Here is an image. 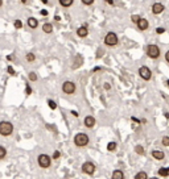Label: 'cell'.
<instances>
[{
	"instance_id": "1",
	"label": "cell",
	"mask_w": 169,
	"mask_h": 179,
	"mask_svg": "<svg viewBox=\"0 0 169 179\" xmlns=\"http://www.w3.org/2000/svg\"><path fill=\"white\" fill-rule=\"evenodd\" d=\"M90 142V138L86 133H77L74 136V145L78 146V148H85L87 146Z\"/></svg>"
},
{
	"instance_id": "2",
	"label": "cell",
	"mask_w": 169,
	"mask_h": 179,
	"mask_svg": "<svg viewBox=\"0 0 169 179\" xmlns=\"http://www.w3.org/2000/svg\"><path fill=\"white\" fill-rule=\"evenodd\" d=\"M13 133V124L9 121H0V136L8 137Z\"/></svg>"
},
{
	"instance_id": "3",
	"label": "cell",
	"mask_w": 169,
	"mask_h": 179,
	"mask_svg": "<svg viewBox=\"0 0 169 179\" xmlns=\"http://www.w3.org/2000/svg\"><path fill=\"white\" fill-rule=\"evenodd\" d=\"M37 163L41 169H49V167L52 166V157L45 154V153H42V154L37 157Z\"/></svg>"
},
{
	"instance_id": "4",
	"label": "cell",
	"mask_w": 169,
	"mask_h": 179,
	"mask_svg": "<svg viewBox=\"0 0 169 179\" xmlns=\"http://www.w3.org/2000/svg\"><path fill=\"white\" fill-rule=\"evenodd\" d=\"M77 91V85L71 80H66V82L62 83V92L66 95H73Z\"/></svg>"
},
{
	"instance_id": "5",
	"label": "cell",
	"mask_w": 169,
	"mask_h": 179,
	"mask_svg": "<svg viewBox=\"0 0 169 179\" xmlns=\"http://www.w3.org/2000/svg\"><path fill=\"white\" fill-rule=\"evenodd\" d=\"M118 42H119V38H118L116 33H114V32H109V33L106 34L105 37V43L107 46L112 47V46H116Z\"/></svg>"
},
{
	"instance_id": "6",
	"label": "cell",
	"mask_w": 169,
	"mask_h": 179,
	"mask_svg": "<svg viewBox=\"0 0 169 179\" xmlns=\"http://www.w3.org/2000/svg\"><path fill=\"white\" fill-rule=\"evenodd\" d=\"M147 54H148L149 58H152V59H157V58L160 57V49L157 45H154V43H151V45L147 46Z\"/></svg>"
},
{
	"instance_id": "7",
	"label": "cell",
	"mask_w": 169,
	"mask_h": 179,
	"mask_svg": "<svg viewBox=\"0 0 169 179\" xmlns=\"http://www.w3.org/2000/svg\"><path fill=\"white\" fill-rule=\"evenodd\" d=\"M95 165L91 162V161H86V162L82 165V173L87 174V175H93L95 173Z\"/></svg>"
},
{
	"instance_id": "8",
	"label": "cell",
	"mask_w": 169,
	"mask_h": 179,
	"mask_svg": "<svg viewBox=\"0 0 169 179\" xmlns=\"http://www.w3.org/2000/svg\"><path fill=\"white\" fill-rule=\"evenodd\" d=\"M139 75H140V78H141V79L149 80L151 78H152V71H151L147 66H141L139 69Z\"/></svg>"
},
{
	"instance_id": "9",
	"label": "cell",
	"mask_w": 169,
	"mask_h": 179,
	"mask_svg": "<svg viewBox=\"0 0 169 179\" xmlns=\"http://www.w3.org/2000/svg\"><path fill=\"white\" fill-rule=\"evenodd\" d=\"M95 117L94 116H91V115H89V116H86L85 120H83V124H85V126L86 128H89V129H91V128H94L95 126Z\"/></svg>"
},
{
	"instance_id": "10",
	"label": "cell",
	"mask_w": 169,
	"mask_h": 179,
	"mask_svg": "<svg viewBox=\"0 0 169 179\" xmlns=\"http://www.w3.org/2000/svg\"><path fill=\"white\" fill-rule=\"evenodd\" d=\"M77 36L80 38H85V37H87V34H89V29H87V25H83V27H80L77 29Z\"/></svg>"
},
{
	"instance_id": "11",
	"label": "cell",
	"mask_w": 169,
	"mask_h": 179,
	"mask_svg": "<svg viewBox=\"0 0 169 179\" xmlns=\"http://www.w3.org/2000/svg\"><path fill=\"white\" fill-rule=\"evenodd\" d=\"M27 24L31 29H37L38 28V20L36 19V17H28Z\"/></svg>"
},
{
	"instance_id": "12",
	"label": "cell",
	"mask_w": 169,
	"mask_h": 179,
	"mask_svg": "<svg viewBox=\"0 0 169 179\" xmlns=\"http://www.w3.org/2000/svg\"><path fill=\"white\" fill-rule=\"evenodd\" d=\"M152 12L154 14H160L161 12H164V5L161 3H154L152 5Z\"/></svg>"
},
{
	"instance_id": "13",
	"label": "cell",
	"mask_w": 169,
	"mask_h": 179,
	"mask_svg": "<svg viewBox=\"0 0 169 179\" xmlns=\"http://www.w3.org/2000/svg\"><path fill=\"white\" fill-rule=\"evenodd\" d=\"M42 32L46 34H52L53 33V24L52 23H44L42 24Z\"/></svg>"
},
{
	"instance_id": "14",
	"label": "cell",
	"mask_w": 169,
	"mask_h": 179,
	"mask_svg": "<svg viewBox=\"0 0 169 179\" xmlns=\"http://www.w3.org/2000/svg\"><path fill=\"white\" fill-rule=\"evenodd\" d=\"M136 25H138V28L140 29V30H147L148 27H149V23L145 19H140V21Z\"/></svg>"
},
{
	"instance_id": "15",
	"label": "cell",
	"mask_w": 169,
	"mask_h": 179,
	"mask_svg": "<svg viewBox=\"0 0 169 179\" xmlns=\"http://www.w3.org/2000/svg\"><path fill=\"white\" fill-rule=\"evenodd\" d=\"M152 157L157 161H163L165 158V154H164V152H161V150H152Z\"/></svg>"
},
{
	"instance_id": "16",
	"label": "cell",
	"mask_w": 169,
	"mask_h": 179,
	"mask_svg": "<svg viewBox=\"0 0 169 179\" xmlns=\"http://www.w3.org/2000/svg\"><path fill=\"white\" fill-rule=\"evenodd\" d=\"M60 5L63 7V8H69V7H71L74 4V0H58Z\"/></svg>"
},
{
	"instance_id": "17",
	"label": "cell",
	"mask_w": 169,
	"mask_h": 179,
	"mask_svg": "<svg viewBox=\"0 0 169 179\" xmlns=\"http://www.w3.org/2000/svg\"><path fill=\"white\" fill-rule=\"evenodd\" d=\"M111 178L112 179H123L124 178V174L122 170H114L112 175H111Z\"/></svg>"
},
{
	"instance_id": "18",
	"label": "cell",
	"mask_w": 169,
	"mask_h": 179,
	"mask_svg": "<svg viewBox=\"0 0 169 179\" xmlns=\"http://www.w3.org/2000/svg\"><path fill=\"white\" fill-rule=\"evenodd\" d=\"M116 148H118V145H116V142H114V141H111L107 144V150L109 152H115Z\"/></svg>"
},
{
	"instance_id": "19",
	"label": "cell",
	"mask_w": 169,
	"mask_h": 179,
	"mask_svg": "<svg viewBox=\"0 0 169 179\" xmlns=\"http://www.w3.org/2000/svg\"><path fill=\"white\" fill-rule=\"evenodd\" d=\"M159 175H160V177H168V175H169V170L167 169V167H160V169H159Z\"/></svg>"
},
{
	"instance_id": "20",
	"label": "cell",
	"mask_w": 169,
	"mask_h": 179,
	"mask_svg": "<svg viewBox=\"0 0 169 179\" xmlns=\"http://www.w3.org/2000/svg\"><path fill=\"white\" fill-rule=\"evenodd\" d=\"M135 179H148V174L145 171H140V173L135 175Z\"/></svg>"
},
{
	"instance_id": "21",
	"label": "cell",
	"mask_w": 169,
	"mask_h": 179,
	"mask_svg": "<svg viewBox=\"0 0 169 179\" xmlns=\"http://www.w3.org/2000/svg\"><path fill=\"white\" fill-rule=\"evenodd\" d=\"M25 59H27V62L32 63V62H34V61H36V54H33V53H28L27 56H25Z\"/></svg>"
},
{
	"instance_id": "22",
	"label": "cell",
	"mask_w": 169,
	"mask_h": 179,
	"mask_svg": "<svg viewBox=\"0 0 169 179\" xmlns=\"http://www.w3.org/2000/svg\"><path fill=\"white\" fill-rule=\"evenodd\" d=\"M28 79L31 80V82H37V79H38V76H37V74L36 72H33V71H31L29 74H28Z\"/></svg>"
},
{
	"instance_id": "23",
	"label": "cell",
	"mask_w": 169,
	"mask_h": 179,
	"mask_svg": "<svg viewBox=\"0 0 169 179\" xmlns=\"http://www.w3.org/2000/svg\"><path fill=\"white\" fill-rule=\"evenodd\" d=\"M5 157H7V149L3 145H0V161L4 159Z\"/></svg>"
},
{
	"instance_id": "24",
	"label": "cell",
	"mask_w": 169,
	"mask_h": 179,
	"mask_svg": "<svg viewBox=\"0 0 169 179\" xmlns=\"http://www.w3.org/2000/svg\"><path fill=\"white\" fill-rule=\"evenodd\" d=\"M23 25H24V23L21 20H19V19L13 21V27H15V29H21V28H23Z\"/></svg>"
},
{
	"instance_id": "25",
	"label": "cell",
	"mask_w": 169,
	"mask_h": 179,
	"mask_svg": "<svg viewBox=\"0 0 169 179\" xmlns=\"http://www.w3.org/2000/svg\"><path fill=\"white\" fill-rule=\"evenodd\" d=\"M135 152L138 153V154H140V155H143V154H144V153H145L144 148H143L141 145H138V146H136V148H135Z\"/></svg>"
},
{
	"instance_id": "26",
	"label": "cell",
	"mask_w": 169,
	"mask_h": 179,
	"mask_svg": "<svg viewBox=\"0 0 169 179\" xmlns=\"http://www.w3.org/2000/svg\"><path fill=\"white\" fill-rule=\"evenodd\" d=\"M140 19H141V17H140L139 14H132V16H131V21H132V23H135V24H138L140 21Z\"/></svg>"
},
{
	"instance_id": "27",
	"label": "cell",
	"mask_w": 169,
	"mask_h": 179,
	"mask_svg": "<svg viewBox=\"0 0 169 179\" xmlns=\"http://www.w3.org/2000/svg\"><path fill=\"white\" fill-rule=\"evenodd\" d=\"M48 105H49L50 109H53V111L57 109V103H56V101H53V100H48Z\"/></svg>"
},
{
	"instance_id": "28",
	"label": "cell",
	"mask_w": 169,
	"mask_h": 179,
	"mask_svg": "<svg viewBox=\"0 0 169 179\" xmlns=\"http://www.w3.org/2000/svg\"><path fill=\"white\" fill-rule=\"evenodd\" d=\"M161 144L164 146H169V136H164L163 140H161Z\"/></svg>"
},
{
	"instance_id": "29",
	"label": "cell",
	"mask_w": 169,
	"mask_h": 179,
	"mask_svg": "<svg viewBox=\"0 0 169 179\" xmlns=\"http://www.w3.org/2000/svg\"><path fill=\"white\" fill-rule=\"evenodd\" d=\"M94 2H95V0H81V3L83 5H91Z\"/></svg>"
},
{
	"instance_id": "30",
	"label": "cell",
	"mask_w": 169,
	"mask_h": 179,
	"mask_svg": "<svg viewBox=\"0 0 169 179\" xmlns=\"http://www.w3.org/2000/svg\"><path fill=\"white\" fill-rule=\"evenodd\" d=\"M164 32H165L164 28H157V29H156V33H157V34H163Z\"/></svg>"
},
{
	"instance_id": "31",
	"label": "cell",
	"mask_w": 169,
	"mask_h": 179,
	"mask_svg": "<svg viewBox=\"0 0 169 179\" xmlns=\"http://www.w3.org/2000/svg\"><path fill=\"white\" fill-rule=\"evenodd\" d=\"M25 92H27L28 95H31V94H32V88H31V86H28V85H27V88H25Z\"/></svg>"
},
{
	"instance_id": "32",
	"label": "cell",
	"mask_w": 169,
	"mask_h": 179,
	"mask_svg": "<svg viewBox=\"0 0 169 179\" xmlns=\"http://www.w3.org/2000/svg\"><path fill=\"white\" fill-rule=\"evenodd\" d=\"M7 71H8L9 72V74H15V70H13V69H12V66H8V69H7Z\"/></svg>"
},
{
	"instance_id": "33",
	"label": "cell",
	"mask_w": 169,
	"mask_h": 179,
	"mask_svg": "<svg viewBox=\"0 0 169 179\" xmlns=\"http://www.w3.org/2000/svg\"><path fill=\"white\" fill-rule=\"evenodd\" d=\"M41 16H48V11H46V9H41Z\"/></svg>"
},
{
	"instance_id": "34",
	"label": "cell",
	"mask_w": 169,
	"mask_h": 179,
	"mask_svg": "<svg viewBox=\"0 0 169 179\" xmlns=\"http://www.w3.org/2000/svg\"><path fill=\"white\" fill-rule=\"evenodd\" d=\"M60 157V152H54V154H53V159H57Z\"/></svg>"
},
{
	"instance_id": "35",
	"label": "cell",
	"mask_w": 169,
	"mask_h": 179,
	"mask_svg": "<svg viewBox=\"0 0 169 179\" xmlns=\"http://www.w3.org/2000/svg\"><path fill=\"white\" fill-rule=\"evenodd\" d=\"M103 87H105V90H110V88H111L110 83H105V85H103Z\"/></svg>"
},
{
	"instance_id": "36",
	"label": "cell",
	"mask_w": 169,
	"mask_h": 179,
	"mask_svg": "<svg viewBox=\"0 0 169 179\" xmlns=\"http://www.w3.org/2000/svg\"><path fill=\"white\" fill-rule=\"evenodd\" d=\"M165 59H167V62L169 63V50H168L167 53H165Z\"/></svg>"
},
{
	"instance_id": "37",
	"label": "cell",
	"mask_w": 169,
	"mask_h": 179,
	"mask_svg": "<svg viewBox=\"0 0 169 179\" xmlns=\"http://www.w3.org/2000/svg\"><path fill=\"white\" fill-rule=\"evenodd\" d=\"M106 3H107V4H110V5H112L114 4V0H106Z\"/></svg>"
},
{
	"instance_id": "38",
	"label": "cell",
	"mask_w": 169,
	"mask_h": 179,
	"mask_svg": "<svg viewBox=\"0 0 169 179\" xmlns=\"http://www.w3.org/2000/svg\"><path fill=\"white\" fill-rule=\"evenodd\" d=\"M20 2H21V3H23V4H27V3H28V2H29V0H20Z\"/></svg>"
},
{
	"instance_id": "39",
	"label": "cell",
	"mask_w": 169,
	"mask_h": 179,
	"mask_svg": "<svg viewBox=\"0 0 169 179\" xmlns=\"http://www.w3.org/2000/svg\"><path fill=\"white\" fill-rule=\"evenodd\" d=\"M41 3H42V4H48L49 2H48V0H41Z\"/></svg>"
},
{
	"instance_id": "40",
	"label": "cell",
	"mask_w": 169,
	"mask_h": 179,
	"mask_svg": "<svg viewBox=\"0 0 169 179\" xmlns=\"http://www.w3.org/2000/svg\"><path fill=\"white\" fill-rule=\"evenodd\" d=\"M7 59H8V61H12L13 57H12V56H8V57H7Z\"/></svg>"
},
{
	"instance_id": "41",
	"label": "cell",
	"mask_w": 169,
	"mask_h": 179,
	"mask_svg": "<svg viewBox=\"0 0 169 179\" xmlns=\"http://www.w3.org/2000/svg\"><path fill=\"white\" fill-rule=\"evenodd\" d=\"M71 115H73V116H78V112H74V111H71Z\"/></svg>"
},
{
	"instance_id": "42",
	"label": "cell",
	"mask_w": 169,
	"mask_h": 179,
	"mask_svg": "<svg viewBox=\"0 0 169 179\" xmlns=\"http://www.w3.org/2000/svg\"><path fill=\"white\" fill-rule=\"evenodd\" d=\"M3 7V0H0V8Z\"/></svg>"
},
{
	"instance_id": "43",
	"label": "cell",
	"mask_w": 169,
	"mask_h": 179,
	"mask_svg": "<svg viewBox=\"0 0 169 179\" xmlns=\"http://www.w3.org/2000/svg\"><path fill=\"white\" fill-rule=\"evenodd\" d=\"M168 86H169V80H168Z\"/></svg>"
},
{
	"instance_id": "44",
	"label": "cell",
	"mask_w": 169,
	"mask_h": 179,
	"mask_svg": "<svg viewBox=\"0 0 169 179\" xmlns=\"http://www.w3.org/2000/svg\"><path fill=\"white\" fill-rule=\"evenodd\" d=\"M168 170H169V169H168Z\"/></svg>"
}]
</instances>
